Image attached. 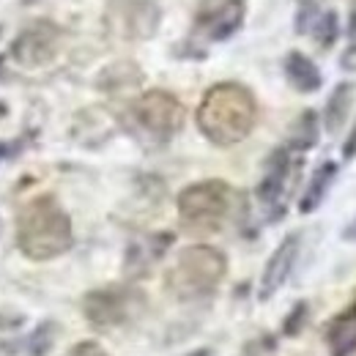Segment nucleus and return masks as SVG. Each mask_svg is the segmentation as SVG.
Listing matches in <instances>:
<instances>
[{
	"instance_id": "nucleus-1",
	"label": "nucleus",
	"mask_w": 356,
	"mask_h": 356,
	"mask_svg": "<svg viewBox=\"0 0 356 356\" xmlns=\"http://www.w3.org/2000/svg\"><path fill=\"white\" fill-rule=\"evenodd\" d=\"M195 121L209 143L220 148L238 145L258 124V99L241 83H217L203 93Z\"/></svg>"
},
{
	"instance_id": "nucleus-2",
	"label": "nucleus",
	"mask_w": 356,
	"mask_h": 356,
	"mask_svg": "<svg viewBox=\"0 0 356 356\" xmlns=\"http://www.w3.org/2000/svg\"><path fill=\"white\" fill-rule=\"evenodd\" d=\"M74 244L72 220L63 206L52 197L42 195L22 206L17 217V247L31 261H52L69 252Z\"/></svg>"
},
{
	"instance_id": "nucleus-3",
	"label": "nucleus",
	"mask_w": 356,
	"mask_h": 356,
	"mask_svg": "<svg viewBox=\"0 0 356 356\" xmlns=\"http://www.w3.org/2000/svg\"><path fill=\"white\" fill-rule=\"evenodd\" d=\"M244 214V195L222 178L189 184L178 195V220L186 233L211 236Z\"/></svg>"
},
{
	"instance_id": "nucleus-4",
	"label": "nucleus",
	"mask_w": 356,
	"mask_h": 356,
	"mask_svg": "<svg viewBox=\"0 0 356 356\" xmlns=\"http://www.w3.org/2000/svg\"><path fill=\"white\" fill-rule=\"evenodd\" d=\"M227 274V258L211 244H192L176 255L165 274V288L178 302H203L217 293Z\"/></svg>"
},
{
	"instance_id": "nucleus-5",
	"label": "nucleus",
	"mask_w": 356,
	"mask_h": 356,
	"mask_svg": "<svg viewBox=\"0 0 356 356\" xmlns=\"http://www.w3.org/2000/svg\"><path fill=\"white\" fill-rule=\"evenodd\" d=\"M184 104L178 102L170 90H145L143 96H137L129 110H127V124L140 140L151 143V145H165L170 143L181 127H184Z\"/></svg>"
},
{
	"instance_id": "nucleus-6",
	"label": "nucleus",
	"mask_w": 356,
	"mask_h": 356,
	"mask_svg": "<svg viewBox=\"0 0 356 356\" xmlns=\"http://www.w3.org/2000/svg\"><path fill=\"white\" fill-rule=\"evenodd\" d=\"M145 293L137 285H107L83 296V315L96 329H115L132 323L145 310Z\"/></svg>"
},
{
	"instance_id": "nucleus-7",
	"label": "nucleus",
	"mask_w": 356,
	"mask_h": 356,
	"mask_svg": "<svg viewBox=\"0 0 356 356\" xmlns=\"http://www.w3.org/2000/svg\"><path fill=\"white\" fill-rule=\"evenodd\" d=\"M104 25L124 42L154 39L162 25V8L156 0H107Z\"/></svg>"
},
{
	"instance_id": "nucleus-8",
	"label": "nucleus",
	"mask_w": 356,
	"mask_h": 356,
	"mask_svg": "<svg viewBox=\"0 0 356 356\" xmlns=\"http://www.w3.org/2000/svg\"><path fill=\"white\" fill-rule=\"evenodd\" d=\"M244 17L247 0H203L195 14L192 33L206 42H227L241 31Z\"/></svg>"
},
{
	"instance_id": "nucleus-9",
	"label": "nucleus",
	"mask_w": 356,
	"mask_h": 356,
	"mask_svg": "<svg viewBox=\"0 0 356 356\" xmlns=\"http://www.w3.org/2000/svg\"><path fill=\"white\" fill-rule=\"evenodd\" d=\"M58 47H60V28L52 19H36L14 39L11 58L25 69H39L58 55Z\"/></svg>"
},
{
	"instance_id": "nucleus-10",
	"label": "nucleus",
	"mask_w": 356,
	"mask_h": 356,
	"mask_svg": "<svg viewBox=\"0 0 356 356\" xmlns=\"http://www.w3.org/2000/svg\"><path fill=\"white\" fill-rule=\"evenodd\" d=\"M291 173H293V159H291V151H288L285 145L274 148V151L268 154L266 168H264V176H261V181H258V189H255V195H258L261 206L274 209L271 220H280V217L285 214V209H282L280 203H282V195H285V189H288Z\"/></svg>"
},
{
	"instance_id": "nucleus-11",
	"label": "nucleus",
	"mask_w": 356,
	"mask_h": 356,
	"mask_svg": "<svg viewBox=\"0 0 356 356\" xmlns=\"http://www.w3.org/2000/svg\"><path fill=\"white\" fill-rule=\"evenodd\" d=\"M299 250H302V236L299 233H288L277 250L271 252V258L266 261V268L261 274V285H258V299L268 302L291 277V271L296 266V258H299Z\"/></svg>"
},
{
	"instance_id": "nucleus-12",
	"label": "nucleus",
	"mask_w": 356,
	"mask_h": 356,
	"mask_svg": "<svg viewBox=\"0 0 356 356\" xmlns=\"http://www.w3.org/2000/svg\"><path fill=\"white\" fill-rule=\"evenodd\" d=\"M173 241H176L173 233H151V236H143V238L132 241L129 250H127V261H124L127 277H129V280L145 277L156 261L165 258V252L170 250Z\"/></svg>"
},
{
	"instance_id": "nucleus-13",
	"label": "nucleus",
	"mask_w": 356,
	"mask_h": 356,
	"mask_svg": "<svg viewBox=\"0 0 356 356\" xmlns=\"http://www.w3.org/2000/svg\"><path fill=\"white\" fill-rule=\"evenodd\" d=\"M354 99H356V86L351 80H343L337 83L329 99H326V107L321 113V129H326V134H340L343 127L348 124V115L354 110Z\"/></svg>"
},
{
	"instance_id": "nucleus-14",
	"label": "nucleus",
	"mask_w": 356,
	"mask_h": 356,
	"mask_svg": "<svg viewBox=\"0 0 356 356\" xmlns=\"http://www.w3.org/2000/svg\"><path fill=\"white\" fill-rule=\"evenodd\" d=\"M282 69H285V80L291 83V88H296L299 93H318L323 88V74H321L318 63L299 49H291L285 55Z\"/></svg>"
},
{
	"instance_id": "nucleus-15",
	"label": "nucleus",
	"mask_w": 356,
	"mask_h": 356,
	"mask_svg": "<svg viewBox=\"0 0 356 356\" xmlns=\"http://www.w3.org/2000/svg\"><path fill=\"white\" fill-rule=\"evenodd\" d=\"M326 348L332 356L356 354V302L346 312L334 315L326 326Z\"/></svg>"
},
{
	"instance_id": "nucleus-16",
	"label": "nucleus",
	"mask_w": 356,
	"mask_h": 356,
	"mask_svg": "<svg viewBox=\"0 0 356 356\" xmlns=\"http://www.w3.org/2000/svg\"><path fill=\"white\" fill-rule=\"evenodd\" d=\"M337 162H332V159H326V162H321L318 168H315V173L310 176L307 181V186H305V192H302V200H299V211L302 214H312L321 203H323V197L329 195V189H332V184H334V178H337Z\"/></svg>"
},
{
	"instance_id": "nucleus-17",
	"label": "nucleus",
	"mask_w": 356,
	"mask_h": 356,
	"mask_svg": "<svg viewBox=\"0 0 356 356\" xmlns=\"http://www.w3.org/2000/svg\"><path fill=\"white\" fill-rule=\"evenodd\" d=\"M318 140H321V115L315 110H305L291 124L285 148L288 151H296V154H307V151H312L318 145Z\"/></svg>"
},
{
	"instance_id": "nucleus-18",
	"label": "nucleus",
	"mask_w": 356,
	"mask_h": 356,
	"mask_svg": "<svg viewBox=\"0 0 356 356\" xmlns=\"http://www.w3.org/2000/svg\"><path fill=\"white\" fill-rule=\"evenodd\" d=\"M143 80V72L124 60V63H115L110 69H104V74L99 77V88L102 90H118V88H134L137 83Z\"/></svg>"
},
{
	"instance_id": "nucleus-19",
	"label": "nucleus",
	"mask_w": 356,
	"mask_h": 356,
	"mask_svg": "<svg viewBox=\"0 0 356 356\" xmlns=\"http://www.w3.org/2000/svg\"><path fill=\"white\" fill-rule=\"evenodd\" d=\"M312 36H315V44L321 49H332L334 47V42L340 39V17H337L334 8H326L321 14V19L312 28Z\"/></svg>"
},
{
	"instance_id": "nucleus-20",
	"label": "nucleus",
	"mask_w": 356,
	"mask_h": 356,
	"mask_svg": "<svg viewBox=\"0 0 356 356\" xmlns=\"http://www.w3.org/2000/svg\"><path fill=\"white\" fill-rule=\"evenodd\" d=\"M326 11V3L323 0H296V17H293V28L299 36L312 33L315 22L321 19V14Z\"/></svg>"
},
{
	"instance_id": "nucleus-21",
	"label": "nucleus",
	"mask_w": 356,
	"mask_h": 356,
	"mask_svg": "<svg viewBox=\"0 0 356 356\" xmlns=\"http://www.w3.org/2000/svg\"><path fill=\"white\" fill-rule=\"evenodd\" d=\"M55 337H58V323L55 321H42L33 334L28 337V354L31 356H47L55 346Z\"/></svg>"
},
{
	"instance_id": "nucleus-22",
	"label": "nucleus",
	"mask_w": 356,
	"mask_h": 356,
	"mask_svg": "<svg viewBox=\"0 0 356 356\" xmlns=\"http://www.w3.org/2000/svg\"><path fill=\"white\" fill-rule=\"evenodd\" d=\"M307 321H310V302H296L291 307V312L285 315V321H282V337L302 334V329L307 326Z\"/></svg>"
},
{
	"instance_id": "nucleus-23",
	"label": "nucleus",
	"mask_w": 356,
	"mask_h": 356,
	"mask_svg": "<svg viewBox=\"0 0 356 356\" xmlns=\"http://www.w3.org/2000/svg\"><path fill=\"white\" fill-rule=\"evenodd\" d=\"M274 351H277L274 340L271 337H261V340H255V343L247 346L244 356H274Z\"/></svg>"
},
{
	"instance_id": "nucleus-24",
	"label": "nucleus",
	"mask_w": 356,
	"mask_h": 356,
	"mask_svg": "<svg viewBox=\"0 0 356 356\" xmlns=\"http://www.w3.org/2000/svg\"><path fill=\"white\" fill-rule=\"evenodd\" d=\"M66 356H110V354H107L96 340H83V343H77Z\"/></svg>"
},
{
	"instance_id": "nucleus-25",
	"label": "nucleus",
	"mask_w": 356,
	"mask_h": 356,
	"mask_svg": "<svg viewBox=\"0 0 356 356\" xmlns=\"http://www.w3.org/2000/svg\"><path fill=\"white\" fill-rule=\"evenodd\" d=\"M354 156H356V124L354 129H351V134H348V140H346V145H343V159L351 162Z\"/></svg>"
},
{
	"instance_id": "nucleus-26",
	"label": "nucleus",
	"mask_w": 356,
	"mask_h": 356,
	"mask_svg": "<svg viewBox=\"0 0 356 356\" xmlns=\"http://www.w3.org/2000/svg\"><path fill=\"white\" fill-rule=\"evenodd\" d=\"M343 241H354L356 244V214H354V220L346 225V230H343Z\"/></svg>"
},
{
	"instance_id": "nucleus-27",
	"label": "nucleus",
	"mask_w": 356,
	"mask_h": 356,
	"mask_svg": "<svg viewBox=\"0 0 356 356\" xmlns=\"http://www.w3.org/2000/svg\"><path fill=\"white\" fill-rule=\"evenodd\" d=\"M348 39L356 42V3H354V8H351V17H348Z\"/></svg>"
},
{
	"instance_id": "nucleus-28",
	"label": "nucleus",
	"mask_w": 356,
	"mask_h": 356,
	"mask_svg": "<svg viewBox=\"0 0 356 356\" xmlns=\"http://www.w3.org/2000/svg\"><path fill=\"white\" fill-rule=\"evenodd\" d=\"M184 356H211V348H195V351H189Z\"/></svg>"
},
{
	"instance_id": "nucleus-29",
	"label": "nucleus",
	"mask_w": 356,
	"mask_h": 356,
	"mask_svg": "<svg viewBox=\"0 0 356 356\" xmlns=\"http://www.w3.org/2000/svg\"><path fill=\"white\" fill-rule=\"evenodd\" d=\"M8 115V104L6 102H0V118H6Z\"/></svg>"
},
{
	"instance_id": "nucleus-30",
	"label": "nucleus",
	"mask_w": 356,
	"mask_h": 356,
	"mask_svg": "<svg viewBox=\"0 0 356 356\" xmlns=\"http://www.w3.org/2000/svg\"><path fill=\"white\" fill-rule=\"evenodd\" d=\"M6 154H8V145H6V143H0V159H3Z\"/></svg>"
}]
</instances>
